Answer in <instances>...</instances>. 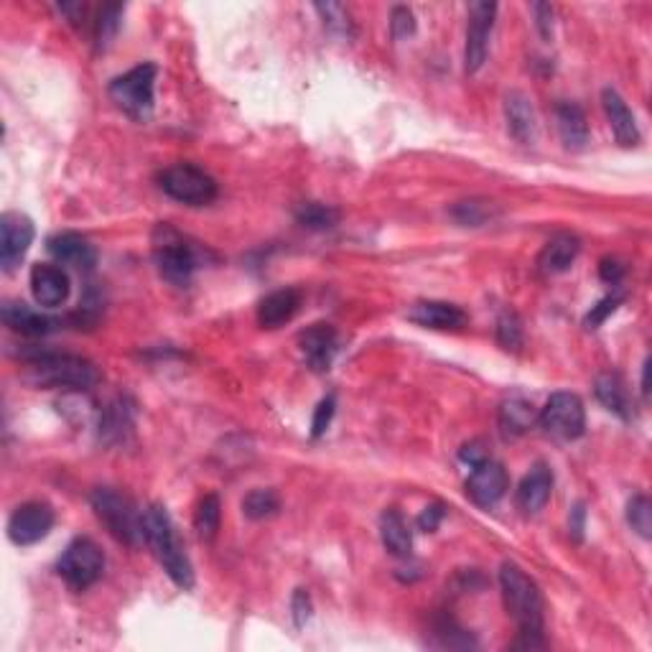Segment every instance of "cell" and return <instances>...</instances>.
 Instances as JSON below:
<instances>
[{"label":"cell","mask_w":652,"mask_h":652,"mask_svg":"<svg viewBox=\"0 0 652 652\" xmlns=\"http://www.w3.org/2000/svg\"><path fill=\"white\" fill-rule=\"evenodd\" d=\"M500 589L507 614L518 624V640L512 647L540 650L546 647L543 637V596L538 584L525 574L518 563L505 561L500 568Z\"/></svg>","instance_id":"obj_1"},{"label":"cell","mask_w":652,"mask_h":652,"mask_svg":"<svg viewBox=\"0 0 652 652\" xmlns=\"http://www.w3.org/2000/svg\"><path fill=\"white\" fill-rule=\"evenodd\" d=\"M143 533H146V543L163 566L166 576L181 589H192L194 586V568L189 556L181 548V540L176 535L171 515L166 507L151 505L143 510Z\"/></svg>","instance_id":"obj_2"},{"label":"cell","mask_w":652,"mask_h":652,"mask_svg":"<svg viewBox=\"0 0 652 652\" xmlns=\"http://www.w3.org/2000/svg\"><path fill=\"white\" fill-rule=\"evenodd\" d=\"M29 365V380L39 388H64V390H85L100 383V372L90 360L64 352H34L26 357Z\"/></svg>","instance_id":"obj_3"},{"label":"cell","mask_w":652,"mask_h":652,"mask_svg":"<svg viewBox=\"0 0 652 652\" xmlns=\"http://www.w3.org/2000/svg\"><path fill=\"white\" fill-rule=\"evenodd\" d=\"M97 520L107 528V533L125 546H141L146 543L143 533V510L133 505L125 495L110 487H97L90 497Z\"/></svg>","instance_id":"obj_4"},{"label":"cell","mask_w":652,"mask_h":652,"mask_svg":"<svg viewBox=\"0 0 652 652\" xmlns=\"http://www.w3.org/2000/svg\"><path fill=\"white\" fill-rule=\"evenodd\" d=\"M156 64H138L130 72L110 82L107 92L115 105L133 120H148L153 113V87H156Z\"/></svg>","instance_id":"obj_5"},{"label":"cell","mask_w":652,"mask_h":652,"mask_svg":"<svg viewBox=\"0 0 652 652\" xmlns=\"http://www.w3.org/2000/svg\"><path fill=\"white\" fill-rule=\"evenodd\" d=\"M163 194L189 207H204L217 199V181L194 163H176L158 176Z\"/></svg>","instance_id":"obj_6"},{"label":"cell","mask_w":652,"mask_h":652,"mask_svg":"<svg viewBox=\"0 0 652 652\" xmlns=\"http://www.w3.org/2000/svg\"><path fill=\"white\" fill-rule=\"evenodd\" d=\"M158 240L153 245V260L163 278L174 286H189L194 270L199 268L197 250L169 227H158Z\"/></svg>","instance_id":"obj_7"},{"label":"cell","mask_w":652,"mask_h":652,"mask_svg":"<svg viewBox=\"0 0 652 652\" xmlns=\"http://www.w3.org/2000/svg\"><path fill=\"white\" fill-rule=\"evenodd\" d=\"M102 568H105V556H102L100 546L90 538H74L57 561V574L74 591H85L97 584Z\"/></svg>","instance_id":"obj_8"},{"label":"cell","mask_w":652,"mask_h":652,"mask_svg":"<svg viewBox=\"0 0 652 652\" xmlns=\"http://www.w3.org/2000/svg\"><path fill=\"white\" fill-rule=\"evenodd\" d=\"M540 428L556 441H576L586 431V411L579 395L553 393L538 416Z\"/></svg>","instance_id":"obj_9"},{"label":"cell","mask_w":652,"mask_h":652,"mask_svg":"<svg viewBox=\"0 0 652 652\" xmlns=\"http://www.w3.org/2000/svg\"><path fill=\"white\" fill-rule=\"evenodd\" d=\"M497 3L479 0L469 6V23H467V44H464V67L469 74L479 72L487 62L489 54V36L495 29Z\"/></svg>","instance_id":"obj_10"},{"label":"cell","mask_w":652,"mask_h":652,"mask_svg":"<svg viewBox=\"0 0 652 652\" xmlns=\"http://www.w3.org/2000/svg\"><path fill=\"white\" fill-rule=\"evenodd\" d=\"M34 222L21 212H6L0 217V265L6 273L16 270L34 242Z\"/></svg>","instance_id":"obj_11"},{"label":"cell","mask_w":652,"mask_h":652,"mask_svg":"<svg viewBox=\"0 0 652 652\" xmlns=\"http://www.w3.org/2000/svg\"><path fill=\"white\" fill-rule=\"evenodd\" d=\"M54 528V510L46 502H26L8 520V538L16 546H34Z\"/></svg>","instance_id":"obj_12"},{"label":"cell","mask_w":652,"mask_h":652,"mask_svg":"<svg viewBox=\"0 0 652 652\" xmlns=\"http://www.w3.org/2000/svg\"><path fill=\"white\" fill-rule=\"evenodd\" d=\"M507 492V472L500 461L484 459L474 464L467 479V497L477 507H495Z\"/></svg>","instance_id":"obj_13"},{"label":"cell","mask_w":652,"mask_h":652,"mask_svg":"<svg viewBox=\"0 0 652 652\" xmlns=\"http://www.w3.org/2000/svg\"><path fill=\"white\" fill-rule=\"evenodd\" d=\"M69 283L67 270L59 265L41 263L31 268V293H34L36 304L44 309H57L69 298Z\"/></svg>","instance_id":"obj_14"},{"label":"cell","mask_w":652,"mask_h":652,"mask_svg":"<svg viewBox=\"0 0 652 652\" xmlns=\"http://www.w3.org/2000/svg\"><path fill=\"white\" fill-rule=\"evenodd\" d=\"M298 347H301L306 362L316 372H324L332 367L334 355H337L339 349L337 332H334L332 324H314L298 334Z\"/></svg>","instance_id":"obj_15"},{"label":"cell","mask_w":652,"mask_h":652,"mask_svg":"<svg viewBox=\"0 0 652 652\" xmlns=\"http://www.w3.org/2000/svg\"><path fill=\"white\" fill-rule=\"evenodd\" d=\"M46 250L59 265H72L77 270H92L97 263L95 245L77 232H59V235L49 237Z\"/></svg>","instance_id":"obj_16"},{"label":"cell","mask_w":652,"mask_h":652,"mask_svg":"<svg viewBox=\"0 0 652 652\" xmlns=\"http://www.w3.org/2000/svg\"><path fill=\"white\" fill-rule=\"evenodd\" d=\"M0 319L8 329L18 334H26V337H46L57 329L59 321L51 319V316L41 314V311L31 309L29 304L23 301H6L3 309H0Z\"/></svg>","instance_id":"obj_17"},{"label":"cell","mask_w":652,"mask_h":652,"mask_svg":"<svg viewBox=\"0 0 652 652\" xmlns=\"http://www.w3.org/2000/svg\"><path fill=\"white\" fill-rule=\"evenodd\" d=\"M602 107L619 146H637V143H640V130H637L635 115H632V110L627 107V102L622 100V95H619L617 90H612V87H607V90L602 92Z\"/></svg>","instance_id":"obj_18"},{"label":"cell","mask_w":652,"mask_h":652,"mask_svg":"<svg viewBox=\"0 0 652 652\" xmlns=\"http://www.w3.org/2000/svg\"><path fill=\"white\" fill-rule=\"evenodd\" d=\"M553 495V472L548 464H535L518 487V507L525 515H535L548 505Z\"/></svg>","instance_id":"obj_19"},{"label":"cell","mask_w":652,"mask_h":652,"mask_svg":"<svg viewBox=\"0 0 652 652\" xmlns=\"http://www.w3.org/2000/svg\"><path fill=\"white\" fill-rule=\"evenodd\" d=\"M408 319L426 329H461L467 314L449 301H418L408 309Z\"/></svg>","instance_id":"obj_20"},{"label":"cell","mask_w":652,"mask_h":652,"mask_svg":"<svg viewBox=\"0 0 652 652\" xmlns=\"http://www.w3.org/2000/svg\"><path fill=\"white\" fill-rule=\"evenodd\" d=\"M579 253H581V242L576 235L561 232V235L551 237L538 255L540 273H546V276L566 273V270L576 263Z\"/></svg>","instance_id":"obj_21"},{"label":"cell","mask_w":652,"mask_h":652,"mask_svg":"<svg viewBox=\"0 0 652 652\" xmlns=\"http://www.w3.org/2000/svg\"><path fill=\"white\" fill-rule=\"evenodd\" d=\"M301 309V293L296 288H281L273 291L260 301L258 306V321L265 329H278V326L288 324Z\"/></svg>","instance_id":"obj_22"},{"label":"cell","mask_w":652,"mask_h":652,"mask_svg":"<svg viewBox=\"0 0 652 652\" xmlns=\"http://www.w3.org/2000/svg\"><path fill=\"white\" fill-rule=\"evenodd\" d=\"M556 123L561 133L563 146L571 151H581L589 143V123L586 115L576 102H558L556 105Z\"/></svg>","instance_id":"obj_23"},{"label":"cell","mask_w":652,"mask_h":652,"mask_svg":"<svg viewBox=\"0 0 652 652\" xmlns=\"http://www.w3.org/2000/svg\"><path fill=\"white\" fill-rule=\"evenodd\" d=\"M505 118L512 138L520 143L535 141V113L528 97L523 92H510L505 97Z\"/></svg>","instance_id":"obj_24"},{"label":"cell","mask_w":652,"mask_h":652,"mask_svg":"<svg viewBox=\"0 0 652 652\" xmlns=\"http://www.w3.org/2000/svg\"><path fill=\"white\" fill-rule=\"evenodd\" d=\"M596 398L599 403L612 411L614 416H619L622 421H630L632 418V403H630V393H627V385L619 375L614 372H604V375L596 377Z\"/></svg>","instance_id":"obj_25"},{"label":"cell","mask_w":652,"mask_h":652,"mask_svg":"<svg viewBox=\"0 0 652 652\" xmlns=\"http://www.w3.org/2000/svg\"><path fill=\"white\" fill-rule=\"evenodd\" d=\"M380 538H383V546L388 548L393 556H411L413 533L398 510H385L383 515H380Z\"/></svg>","instance_id":"obj_26"},{"label":"cell","mask_w":652,"mask_h":652,"mask_svg":"<svg viewBox=\"0 0 652 652\" xmlns=\"http://www.w3.org/2000/svg\"><path fill=\"white\" fill-rule=\"evenodd\" d=\"M535 421L533 405L523 398H510L500 408V428L505 436H523Z\"/></svg>","instance_id":"obj_27"},{"label":"cell","mask_w":652,"mask_h":652,"mask_svg":"<svg viewBox=\"0 0 652 652\" xmlns=\"http://www.w3.org/2000/svg\"><path fill=\"white\" fill-rule=\"evenodd\" d=\"M220 518H222V505L217 495H207L202 502H199L197 512H194V528H197V535L202 540H214L217 530H220Z\"/></svg>","instance_id":"obj_28"},{"label":"cell","mask_w":652,"mask_h":652,"mask_svg":"<svg viewBox=\"0 0 652 652\" xmlns=\"http://www.w3.org/2000/svg\"><path fill=\"white\" fill-rule=\"evenodd\" d=\"M278 507H281V500L273 489H253L245 495L242 500V512H245V518L250 520H265L270 515H276Z\"/></svg>","instance_id":"obj_29"},{"label":"cell","mask_w":652,"mask_h":652,"mask_svg":"<svg viewBox=\"0 0 652 652\" xmlns=\"http://www.w3.org/2000/svg\"><path fill=\"white\" fill-rule=\"evenodd\" d=\"M298 225L309 227V230H329L339 222V212L329 204H319V202H309L301 204V209L296 212Z\"/></svg>","instance_id":"obj_30"},{"label":"cell","mask_w":652,"mask_h":652,"mask_svg":"<svg viewBox=\"0 0 652 652\" xmlns=\"http://www.w3.org/2000/svg\"><path fill=\"white\" fill-rule=\"evenodd\" d=\"M120 18H123V6H118V3H107V6L100 8L95 21L97 49H105V46L115 39V34H118L120 29Z\"/></svg>","instance_id":"obj_31"},{"label":"cell","mask_w":652,"mask_h":652,"mask_svg":"<svg viewBox=\"0 0 652 652\" xmlns=\"http://www.w3.org/2000/svg\"><path fill=\"white\" fill-rule=\"evenodd\" d=\"M451 217H454L461 227H482L484 222L495 217V212H492V204L469 199V202H456L454 207H451Z\"/></svg>","instance_id":"obj_32"},{"label":"cell","mask_w":652,"mask_h":652,"mask_svg":"<svg viewBox=\"0 0 652 652\" xmlns=\"http://www.w3.org/2000/svg\"><path fill=\"white\" fill-rule=\"evenodd\" d=\"M627 523L640 538L650 540L652 535V505L645 495H635L627 505Z\"/></svg>","instance_id":"obj_33"},{"label":"cell","mask_w":652,"mask_h":652,"mask_svg":"<svg viewBox=\"0 0 652 652\" xmlns=\"http://www.w3.org/2000/svg\"><path fill=\"white\" fill-rule=\"evenodd\" d=\"M130 428V411L123 403L110 405L100 421V436L105 439H123V431Z\"/></svg>","instance_id":"obj_34"},{"label":"cell","mask_w":652,"mask_h":652,"mask_svg":"<svg viewBox=\"0 0 652 652\" xmlns=\"http://www.w3.org/2000/svg\"><path fill=\"white\" fill-rule=\"evenodd\" d=\"M497 342L505 349L523 347V324H520L515 311H505V314L497 319Z\"/></svg>","instance_id":"obj_35"},{"label":"cell","mask_w":652,"mask_h":652,"mask_svg":"<svg viewBox=\"0 0 652 652\" xmlns=\"http://www.w3.org/2000/svg\"><path fill=\"white\" fill-rule=\"evenodd\" d=\"M316 11H319L321 18H324L326 29L337 31V34L342 36L352 34V23H349V13L344 6H339V3H326V6L324 3H319Z\"/></svg>","instance_id":"obj_36"},{"label":"cell","mask_w":652,"mask_h":652,"mask_svg":"<svg viewBox=\"0 0 652 652\" xmlns=\"http://www.w3.org/2000/svg\"><path fill=\"white\" fill-rule=\"evenodd\" d=\"M622 301H624L622 293H612V296L602 298V301H599V304H596V306H591V311H589V314H586V326H589V329H596V326H602L604 321H607L609 316H612L614 311L619 309V304H622Z\"/></svg>","instance_id":"obj_37"},{"label":"cell","mask_w":652,"mask_h":652,"mask_svg":"<svg viewBox=\"0 0 652 652\" xmlns=\"http://www.w3.org/2000/svg\"><path fill=\"white\" fill-rule=\"evenodd\" d=\"M390 31H393V39L398 41L416 34V16H413L411 8L405 6L393 8V16H390Z\"/></svg>","instance_id":"obj_38"},{"label":"cell","mask_w":652,"mask_h":652,"mask_svg":"<svg viewBox=\"0 0 652 652\" xmlns=\"http://www.w3.org/2000/svg\"><path fill=\"white\" fill-rule=\"evenodd\" d=\"M334 411H337V398H334V395H326V398L316 405L314 421H311V436H314V439L324 436L329 423H332Z\"/></svg>","instance_id":"obj_39"},{"label":"cell","mask_w":652,"mask_h":652,"mask_svg":"<svg viewBox=\"0 0 652 652\" xmlns=\"http://www.w3.org/2000/svg\"><path fill=\"white\" fill-rule=\"evenodd\" d=\"M444 515H446V507L441 505V502H436V505H428L426 510L421 512V515H418V528L423 530V533H433V530L439 528L441 525V520H444Z\"/></svg>","instance_id":"obj_40"},{"label":"cell","mask_w":652,"mask_h":652,"mask_svg":"<svg viewBox=\"0 0 652 652\" xmlns=\"http://www.w3.org/2000/svg\"><path fill=\"white\" fill-rule=\"evenodd\" d=\"M291 609H293V619H296V627H304L311 617V599L304 589H296L291 599Z\"/></svg>","instance_id":"obj_41"},{"label":"cell","mask_w":652,"mask_h":652,"mask_svg":"<svg viewBox=\"0 0 652 652\" xmlns=\"http://www.w3.org/2000/svg\"><path fill=\"white\" fill-rule=\"evenodd\" d=\"M624 273H627V268H624L617 258H604L602 263H599V276H602L604 283L617 286V283H622Z\"/></svg>","instance_id":"obj_42"},{"label":"cell","mask_w":652,"mask_h":652,"mask_svg":"<svg viewBox=\"0 0 652 652\" xmlns=\"http://www.w3.org/2000/svg\"><path fill=\"white\" fill-rule=\"evenodd\" d=\"M535 18H538V31L543 39H551L553 36V8L548 3H535Z\"/></svg>","instance_id":"obj_43"},{"label":"cell","mask_w":652,"mask_h":652,"mask_svg":"<svg viewBox=\"0 0 652 652\" xmlns=\"http://www.w3.org/2000/svg\"><path fill=\"white\" fill-rule=\"evenodd\" d=\"M584 528H586V507L579 502V505L571 510V515H568V530H571V535H574L576 540H581Z\"/></svg>","instance_id":"obj_44"},{"label":"cell","mask_w":652,"mask_h":652,"mask_svg":"<svg viewBox=\"0 0 652 652\" xmlns=\"http://www.w3.org/2000/svg\"><path fill=\"white\" fill-rule=\"evenodd\" d=\"M459 456H461V461H467L469 467H474V464H479V461L487 459V451L482 449V444H479V441H472V444H467L464 449L459 451Z\"/></svg>","instance_id":"obj_45"},{"label":"cell","mask_w":652,"mask_h":652,"mask_svg":"<svg viewBox=\"0 0 652 652\" xmlns=\"http://www.w3.org/2000/svg\"><path fill=\"white\" fill-rule=\"evenodd\" d=\"M642 395H650V360L645 362V370H642Z\"/></svg>","instance_id":"obj_46"}]
</instances>
